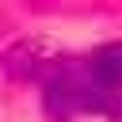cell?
Returning <instances> with one entry per match:
<instances>
[{
	"mask_svg": "<svg viewBox=\"0 0 122 122\" xmlns=\"http://www.w3.org/2000/svg\"><path fill=\"white\" fill-rule=\"evenodd\" d=\"M46 111L53 118H72L84 111H107V92L88 76V69H80V72L61 69L46 84Z\"/></svg>",
	"mask_w": 122,
	"mask_h": 122,
	"instance_id": "obj_1",
	"label": "cell"
},
{
	"mask_svg": "<svg viewBox=\"0 0 122 122\" xmlns=\"http://www.w3.org/2000/svg\"><path fill=\"white\" fill-rule=\"evenodd\" d=\"M0 65L19 84H50L61 72V50L46 38H19L4 50Z\"/></svg>",
	"mask_w": 122,
	"mask_h": 122,
	"instance_id": "obj_2",
	"label": "cell"
},
{
	"mask_svg": "<svg viewBox=\"0 0 122 122\" xmlns=\"http://www.w3.org/2000/svg\"><path fill=\"white\" fill-rule=\"evenodd\" d=\"M84 69H88V76L111 95L114 88H122V42H107V46H99L88 61H84Z\"/></svg>",
	"mask_w": 122,
	"mask_h": 122,
	"instance_id": "obj_3",
	"label": "cell"
},
{
	"mask_svg": "<svg viewBox=\"0 0 122 122\" xmlns=\"http://www.w3.org/2000/svg\"><path fill=\"white\" fill-rule=\"evenodd\" d=\"M107 114L114 122H122V92H114V99H107Z\"/></svg>",
	"mask_w": 122,
	"mask_h": 122,
	"instance_id": "obj_4",
	"label": "cell"
}]
</instances>
